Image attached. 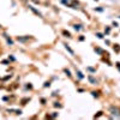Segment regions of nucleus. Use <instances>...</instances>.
<instances>
[]
</instances>
